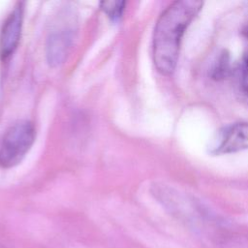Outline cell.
I'll list each match as a JSON object with an SVG mask.
<instances>
[{"mask_svg": "<svg viewBox=\"0 0 248 248\" xmlns=\"http://www.w3.org/2000/svg\"><path fill=\"white\" fill-rule=\"evenodd\" d=\"M202 5V1L195 0L174 1L160 15L153 34L152 54L155 67L162 75L173 73L182 36Z\"/></svg>", "mask_w": 248, "mask_h": 248, "instance_id": "6da1fadb", "label": "cell"}, {"mask_svg": "<svg viewBox=\"0 0 248 248\" xmlns=\"http://www.w3.org/2000/svg\"><path fill=\"white\" fill-rule=\"evenodd\" d=\"M35 140V128L30 121L20 120L13 124L0 140V166L12 168L19 164Z\"/></svg>", "mask_w": 248, "mask_h": 248, "instance_id": "7a4b0ae2", "label": "cell"}, {"mask_svg": "<svg viewBox=\"0 0 248 248\" xmlns=\"http://www.w3.org/2000/svg\"><path fill=\"white\" fill-rule=\"evenodd\" d=\"M75 23L59 24L47 36L46 57L50 67L60 66L67 58L75 38Z\"/></svg>", "mask_w": 248, "mask_h": 248, "instance_id": "3957f363", "label": "cell"}, {"mask_svg": "<svg viewBox=\"0 0 248 248\" xmlns=\"http://www.w3.org/2000/svg\"><path fill=\"white\" fill-rule=\"evenodd\" d=\"M248 149V121H241L224 127L211 152L215 155L234 153Z\"/></svg>", "mask_w": 248, "mask_h": 248, "instance_id": "277c9868", "label": "cell"}, {"mask_svg": "<svg viewBox=\"0 0 248 248\" xmlns=\"http://www.w3.org/2000/svg\"><path fill=\"white\" fill-rule=\"evenodd\" d=\"M23 19L22 4L18 3L4 22L0 35V56L2 59L10 57L16 49Z\"/></svg>", "mask_w": 248, "mask_h": 248, "instance_id": "5b68a950", "label": "cell"}, {"mask_svg": "<svg viewBox=\"0 0 248 248\" xmlns=\"http://www.w3.org/2000/svg\"><path fill=\"white\" fill-rule=\"evenodd\" d=\"M232 71L231 56L227 50H222L214 60L210 68V78L214 80H222L226 78Z\"/></svg>", "mask_w": 248, "mask_h": 248, "instance_id": "8992f818", "label": "cell"}, {"mask_svg": "<svg viewBox=\"0 0 248 248\" xmlns=\"http://www.w3.org/2000/svg\"><path fill=\"white\" fill-rule=\"evenodd\" d=\"M102 11L111 19L117 20L122 16L125 2L120 0H111V1H102L100 4Z\"/></svg>", "mask_w": 248, "mask_h": 248, "instance_id": "52a82bcc", "label": "cell"}, {"mask_svg": "<svg viewBox=\"0 0 248 248\" xmlns=\"http://www.w3.org/2000/svg\"><path fill=\"white\" fill-rule=\"evenodd\" d=\"M239 90L242 96L248 100V48L243 53L239 65Z\"/></svg>", "mask_w": 248, "mask_h": 248, "instance_id": "ba28073f", "label": "cell"}, {"mask_svg": "<svg viewBox=\"0 0 248 248\" xmlns=\"http://www.w3.org/2000/svg\"><path fill=\"white\" fill-rule=\"evenodd\" d=\"M0 248H6V247H5V246H3V245H1V244H0Z\"/></svg>", "mask_w": 248, "mask_h": 248, "instance_id": "9c48e42d", "label": "cell"}]
</instances>
